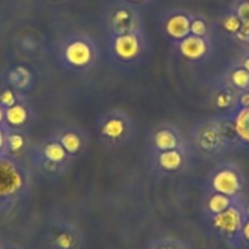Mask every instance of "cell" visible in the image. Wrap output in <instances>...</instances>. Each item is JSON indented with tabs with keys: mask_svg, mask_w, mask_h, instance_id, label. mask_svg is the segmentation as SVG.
<instances>
[{
	"mask_svg": "<svg viewBox=\"0 0 249 249\" xmlns=\"http://www.w3.org/2000/svg\"><path fill=\"white\" fill-rule=\"evenodd\" d=\"M213 192L221 193L230 198H237L243 188V177L233 165H224L213 172L210 177Z\"/></svg>",
	"mask_w": 249,
	"mask_h": 249,
	"instance_id": "obj_5",
	"label": "cell"
},
{
	"mask_svg": "<svg viewBox=\"0 0 249 249\" xmlns=\"http://www.w3.org/2000/svg\"><path fill=\"white\" fill-rule=\"evenodd\" d=\"M237 39L242 40V42H249V27L247 26H242L239 32L236 35Z\"/></svg>",
	"mask_w": 249,
	"mask_h": 249,
	"instance_id": "obj_30",
	"label": "cell"
},
{
	"mask_svg": "<svg viewBox=\"0 0 249 249\" xmlns=\"http://www.w3.org/2000/svg\"><path fill=\"white\" fill-rule=\"evenodd\" d=\"M153 147L158 152L179 149V136L172 127H160L153 135Z\"/></svg>",
	"mask_w": 249,
	"mask_h": 249,
	"instance_id": "obj_12",
	"label": "cell"
},
{
	"mask_svg": "<svg viewBox=\"0 0 249 249\" xmlns=\"http://www.w3.org/2000/svg\"><path fill=\"white\" fill-rule=\"evenodd\" d=\"M59 142L65 148L69 155L77 154L83 145L82 138L76 131H65L60 137Z\"/></svg>",
	"mask_w": 249,
	"mask_h": 249,
	"instance_id": "obj_19",
	"label": "cell"
},
{
	"mask_svg": "<svg viewBox=\"0 0 249 249\" xmlns=\"http://www.w3.org/2000/svg\"><path fill=\"white\" fill-rule=\"evenodd\" d=\"M4 249H16V248H4Z\"/></svg>",
	"mask_w": 249,
	"mask_h": 249,
	"instance_id": "obj_36",
	"label": "cell"
},
{
	"mask_svg": "<svg viewBox=\"0 0 249 249\" xmlns=\"http://www.w3.org/2000/svg\"><path fill=\"white\" fill-rule=\"evenodd\" d=\"M107 26L112 36L140 33L141 18L135 9L126 4H121L110 10L107 15Z\"/></svg>",
	"mask_w": 249,
	"mask_h": 249,
	"instance_id": "obj_6",
	"label": "cell"
},
{
	"mask_svg": "<svg viewBox=\"0 0 249 249\" xmlns=\"http://www.w3.org/2000/svg\"><path fill=\"white\" fill-rule=\"evenodd\" d=\"M241 66H242V68L246 69V70L249 72V55H248V56L244 57V60H243V61H242V65Z\"/></svg>",
	"mask_w": 249,
	"mask_h": 249,
	"instance_id": "obj_32",
	"label": "cell"
},
{
	"mask_svg": "<svg viewBox=\"0 0 249 249\" xmlns=\"http://www.w3.org/2000/svg\"><path fill=\"white\" fill-rule=\"evenodd\" d=\"M147 249H190V247L176 237H160L154 239Z\"/></svg>",
	"mask_w": 249,
	"mask_h": 249,
	"instance_id": "obj_21",
	"label": "cell"
},
{
	"mask_svg": "<svg viewBox=\"0 0 249 249\" xmlns=\"http://www.w3.org/2000/svg\"><path fill=\"white\" fill-rule=\"evenodd\" d=\"M62 59L65 64L73 69H86L95 57V48L87 37H71L62 47Z\"/></svg>",
	"mask_w": 249,
	"mask_h": 249,
	"instance_id": "obj_3",
	"label": "cell"
},
{
	"mask_svg": "<svg viewBox=\"0 0 249 249\" xmlns=\"http://www.w3.org/2000/svg\"><path fill=\"white\" fill-rule=\"evenodd\" d=\"M236 199V198H234ZM233 198H230L227 196L221 195V193L213 192V195L210 196L209 199L207 202V209L209 212L210 215H216L220 213L225 212L226 209H229L234 202Z\"/></svg>",
	"mask_w": 249,
	"mask_h": 249,
	"instance_id": "obj_17",
	"label": "cell"
},
{
	"mask_svg": "<svg viewBox=\"0 0 249 249\" xmlns=\"http://www.w3.org/2000/svg\"><path fill=\"white\" fill-rule=\"evenodd\" d=\"M191 20L192 18L183 13L172 14L165 22V32L172 39L182 40L191 35Z\"/></svg>",
	"mask_w": 249,
	"mask_h": 249,
	"instance_id": "obj_11",
	"label": "cell"
},
{
	"mask_svg": "<svg viewBox=\"0 0 249 249\" xmlns=\"http://www.w3.org/2000/svg\"><path fill=\"white\" fill-rule=\"evenodd\" d=\"M25 183L22 170L11 160L0 158V198L14 197L22 191Z\"/></svg>",
	"mask_w": 249,
	"mask_h": 249,
	"instance_id": "obj_7",
	"label": "cell"
},
{
	"mask_svg": "<svg viewBox=\"0 0 249 249\" xmlns=\"http://www.w3.org/2000/svg\"><path fill=\"white\" fill-rule=\"evenodd\" d=\"M184 157L181 149L165 150L159 152L157 157V164L164 172H175L183 166Z\"/></svg>",
	"mask_w": 249,
	"mask_h": 249,
	"instance_id": "obj_13",
	"label": "cell"
},
{
	"mask_svg": "<svg viewBox=\"0 0 249 249\" xmlns=\"http://www.w3.org/2000/svg\"><path fill=\"white\" fill-rule=\"evenodd\" d=\"M243 209H244V215H246V217H249V202L247 203L246 205H243Z\"/></svg>",
	"mask_w": 249,
	"mask_h": 249,
	"instance_id": "obj_34",
	"label": "cell"
},
{
	"mask_svg": "<svg viewBox=\"0 0 249 249\" xmlns=\"http://www.w3.org/2000/svg\"><path fill=\"white\" fill-rule=\"evenodd\" d=\"M6 143H8V147L11 152L18 153L20 150L23 149L26 144V140L21 133H11L9 135V137L6 138Z\"/></svg>",
	"mask_w": 249,
	"mask_h": 249,
	"instance_id": "obj_25",
	"label": "cell"
},
{
	"mask_svg": "<svg viewBox=\"0 0 249 249\" xmlns=\"http://www.w3.org/2000/svg\"><path fill=\"white\" fill-rule=\"evenodd\" d=\"M208 49H209V44L207 39L193 35L187 36L178 43V50L182 56L192 61L203 59L207 55Z\"/></svg>",
	"mask_w": 249,
	"mask_h": 249,
	"instance_id": "obj_10",
	"label": "cell"
},
{
	"mask_svg": "<svg viewBox=\"0 0 249 249\" xmlns=\"http://www.w3.org/2000/svg\"><path fill=\"white\" fill-rule=\"evenodd\" d=\"M241 144L249 147V107H236L231 115Z\"/></svg>",
	"mask_w": 249,
	"mask_h": 249,
	"instance_id": "obj_14",
	"label": "cell"
},
{
	"mask_svg": "<svg viewBox=\"0 0 249 249\" xmlns=\"http://www.w3.org/2000/svg\"><path fill=\"white\" fill-rule=\"evenodd\" d=\"M193 142L200 153L207 155H216L226 147L217 120H209L198 124L193 132Z\"/></svg>",
	"mask_w": 249,
	"mask_h": 249,
	"instance_id": "obj_4",
	"label": "cell"
},
{
	"mask_svg": "<svg viewBox=\"0 0 249 249\" xmlns=\"http://www.w3.org/2000/svg\"><path fill=\"white\" fill-rule=\"evenodd\" d=\"M236 15L241 20L242 26L249 27V1L244 0V1L238 4L236 9Z\"/></svg>",
	"mask_w": 249,
	"mask_h": 249,
	"instance_id": "obj_27",
	"label": "cell"
},
{
	"mask_svg": "<svg viewBox=\"0 0 249 249\" xmlns=\"http://www.w3.org/2000/svg\"><path fill=\"white\" fill-rule=\"evenodd\" d=\"M50 249H81L83 238L78 229L69 222H56L48 236Z\"/></svg>",
	"mask_w": 249,
	"mask_h": 249,
	"instance_id": "obj_8",
	"label": "cell"
},
{
	"mask_svg": "<svg viewBox=\"0 0 249 249\" xmlns=\"http://www.w3.org/2000/svg\"><path fill=\"white\" fill-rule=\"evenodd\" d=\"M5 120L8 121L9 124L15 126V127L22 126V124H25L28 120L27 109H26L22 104H18V103H16L13 107H6Z\"/></svg>",
	"mask_w": 249,
	"mask_h": 249,
	"instance_id": "obj_18",
	"label": "cell"
},
{
	"mask_svg": "<svg viewBox=\"0 0 249 249\" xmlns=\"http://www.w3.org/2000/svg\"><path fill=\"white\" fill-rule=\"evenodd\" d=\"M217 120V124H219L220 132H221L222 138H224L226 145L231 144H241L238 140V136H237L236 127H234V122L232 116H225L220 117Z\"/></svg>",
	"mask_w": 249,
	"mask_h": 249,
	"instance_id": "obj_16",
	"label": "cell"
},
{
	"mask_svg": "<svg viewBox=\"0 0 249 249\" xmlns=\"http://www.w3.org/2000/svg\"><path fill=\"white\" fill-rule=\"evenodd\" d=\"M230 81L234 89L241 90V92L249 89V72L242 66H237L232 70Z\"/></svg>",
	"mask_w": 249,
	"mask_h": 249,
	"instance_id": "obj_23",
	"label": "cell"
},
{
	"mask_svg": "<svg viewBox=\"0 0 249 249\" xmlns=\"http://www.w3.org/2000/svg\"><path fill=\"white\" fill-rule=\"evenodd\" d=\"M43 158L45 161L50 162L53 165H60L64 164L68 159V152L65 148L62 147L61 143L59 141H53V142L47 143L43 148Z\"/></svg>",
	"mask_w": 249,
	"mask_h": 249,
	"instance_id": "obj_15",
	"label": "cell"
},
{
	"mask_svg": "<svg viewBox=\"0 0 249 249\" xmlns=\"http://www.w3.org/2000/svg\"><path fill=\"white\" fill-rule=\"evenodd\" d=\"M4 119H5V111L3 110V107L0 105V124L3 122Z\"/></svg>",
	"mask_w": 249,
	"mask_h": 249,
	"instance_id": "obj_33",
	"label": "cell"
},
{
	"mask_svg": "<svg viewBox=\"0 0 249 249\" xmlns=\"http://www.w3.org/2000/svg\"><path fill=\"white\" fill-rule=\"evenodd\" d=\"M241 237H242V241L249 243V217H246V220H244L243 226H242Z\"/></svg>",
	"mask_w": 249,
	"mask_h": 249,
	"instance_id": "obj_29",
	"label": "cell"
},
{
	"mask_svg": "<svg viewBox=\"0 0 249 249\" xmlns=\"http://www.w3.org/2000/svg\"><path fill=\"white\" fill-rule=\"evenodd\" d=\"M16 104V95L11 89H5L0 94V105L10 107Z\"/></svg>",
	"mask_w": 249,
	"mask_h": 249,
	"instance_id": "obj_28",
	"label": "cell"
},
{
	"mask_svg": "<svg viewBox=\"0 0 249 249\" xmlns=\"http://www.w3.org/2000/svg\"><path fill=\"white\" fill-rule=\"evenodd\" d=\"M31 81H32V75L23 66H18L9 73V82L18 89L27 88L31 85Z\"/></svg>",
	"mask_w": 249,
	"mask_h": 249,
	"instance_id": "obj_20",
	"label": "cell"
},
{
	"mask_svg": "<svg viewBox=\"0 0 249 249\" xmlns=\"http://www.w3.org/2000/svg\"><path fill=\"white\" fill-rule=\"evenodd\" d=\"M191 35L205 38L208 35V25L203 18H195L191 20Z\"/></svg>",
	"mask_w": 249,
	"mask_h": 249,
	"instance_id": "obj_26",
	"label": "cell"
},
{
	"mask_svg": "<svg viewBox=\"0 0 249 249\" xmlns=\"http://www.w3.org/2000/svg\"><path fill=\"white\" fill-rule=\"evenodd\" d=\"M247 1H249V0H247Z\"/></svg>",
	"mask_w": 249,
	"mask_h": 249,
	"instance_id": "obj_37",
	"label": "cell"
},
{
	"mask_svg": "<svg viewBox=\"0 0 249 249\" xmlns=\"http://www.w3.org/2000/svg\"><path fill=\"white\" fill-rule=\"evenodd\" d=\"M214 102L219 109H230V107H237V95L232 88H222L216 93Z\"/></svg>",
	"mask_w": 249,
	"mask_h": 249,
	"instance_id": "obj_22",
	"label": "cell"
},
{
	"mask_svg": "<svg viewBox=\"0 0 249 249\" xmlns=\"http://www.w3.org/2000/svg\"><path fill=\"white\" fill-rule=\"evenodd\" d=\"M222 27H224V30L227 33L236 36L242 28V22L238 18V16L236 15V13H232L224 18V20H222Z\"/></svg>",
	"mask_w": 249,
	"mask_h": 249,
	"instance_id": "obj_24",
	"label": "cell"
},
{
	"mask_svg": "<svg viewBox=\"0 0 249 249\" xmlns=\"http://www.w3.org/2000/svg\"><path fill=\"white\" fill-rule=\"evenodd\" d=\"M5 142H6L5 135H4L3 130L0 128V150H1L4 148V145H5Z\"/></svg>",
	"mask_w": 249,
	"mask_h": 249,
	"instance_id": "obj_31",
	"label": "cell"
},
{
	"mask_svg": "<svg viewBox=\"0 0 249 249\" xmlns=\"http://www.w3.org/2000/svg\"><path fill=\"white\" fill-rule=\"evenodd\" d=\"M142 49L143 44L140 33H124V35L112 36V54L121 61H133L140 56Z\"/></svg>",
	"mask_w": 249,
	"mask_h": 249,
	"instance_id": "obj_9",
	"label": "cell"
},
{
	"mask_svg": "<svg viewBox=\"0 0 249 249\" xmlns=\"http://www.w3.org/2000/svg\"><path fill=\"white\" fill-rule=\"evenodd\" d=\"M98 135L105 144L112 147L124 145L133 135V124L130 116L121 110H109L98 120Z\"/></svg>",
	"mask_w": 249,
	"mask_h": 249,
	"instance_id": "obj_1",
	"label": "cell"
},
{
	"mask_svg": "<svg viewBox=\"0 0 249 249\" xmlns=\"http://www.w3.org/2000/svg\"><path fill=\"white\" fill-rule=\"evenodd\" d=\"M126 1H130V3H142L144 0H126Z\"/></svg>",
	"mask_w": 249,
	"mask_h": 249,
	"instance_id": "obj_35",
	"label": "cell"
},
{
	"mask_svg": "<svg viewBox=\"0 0 249 249\" xmlns=\"http://www.w3.org/2000/svg\"><path fill=\"white\" fill-rule=\"evenodd\" d=\"M246 220L243 204L234 199L233 204L220 214L212 215L210 222L215 233L231 246H237L242 241L241 231Z\"/></svg>",
	"mask_w": 249,
	"mask_h": 249,
	"instance_id": "obj_2",
	"label": "cell"
}]
</instances>
